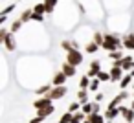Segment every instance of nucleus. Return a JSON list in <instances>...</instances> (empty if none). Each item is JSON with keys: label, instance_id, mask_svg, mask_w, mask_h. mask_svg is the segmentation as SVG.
<instances>
[{"label": "nucleus", "instance_id": "43", "mask_svg": "<svg viewBox=\"0 0 134 123\" xmlns=\"http://www.w3.org/2000/svg\"><path fill=\"white\" fill-rule=\"evenodd\" d=\"M132 88H134V83H132Z\"/></svg>", "mask_w": 134, "mask_h": 123}, {"label": "nucleus", "instance_id": "36", "mask_svg": "<svg viewBox=\"0 0 134 123\" xmlns=\"http://www.w3.org/2000/svg\"><path fill=\"white\" fill-rule=\"evenodd\" d=\"M42 121H44V118H42V116H39V114H37L33 119H30V123H42Z\"/></svg>", "mask_w": 134, "mask_h": 123}, {"label": "nucleus", "instance_id": "28", "mask_svg": "<svg viewBox=\"0 0 134 123\" xmlns=\"http://www.w3.org/2000/svg\"><path fill=\"white\" fill-rule=\"evenodd\" d=\"M15 6H17V2H13V4H9V6H6L2 11H0V17H8V15L15 9Z\"/></svg>", "mask_w": 134, "mask_h": 123}, {"label": "nucleus", "instance_id": "31", "mask_svg": "<svg viewBox=\"0 0 134 123\" xmlns=\"http://www.w3.org/2000/svg\"><path fill=\"white\" fill-rule=\"evenodd\" d=\"M81 110H83V112H85V114L88 116V114H92V112H94V105L86 101V103H83V107H81Z\"/></svg>", "mask_w": 134, "mask_h": 123}, {"label": "nucleus", "instance_id": "22", "mask_svg": "<svg viewBox=\"0 0 134 123\" xmlns=\"http://www.w3.org/2000/svg\"><path fill=\"white\" fill-rule=\"evenodd\" d=\"M52 86H53V85H42V86H39V88L35 90V94H37V96H46V94L52 90Z\"/></svg>", "mask_w": 134, "mask_h": 123}, {"label": "nucleus", "instance_id": "11", "mask_svg": "<svg viewBox=\"0 0 134 123\" xmlns=\"http://www.w3.org/2000/svg\"><path fill=\"white\" fill-rule=\"evenodd\" d=\"M121 68H123L125 72H130V70L134 68V59H132L130 55H125V57L121 59Z\"/></svg>", "mask_w": 134, "mask_h": 123}, {"label": "nucleus", "instance_id": "25", "mask_svg": "<svg viewBox=\"0 0 134 123\" xmlns=\"http://www.w3.org/2000/svg\"><path fill=\"white\" fill-rule=\"evenodd\" d=\"M72 119H74V112H64L63 116H61V119H59V123H72Z\"/></svg>", "mask_w": 134, "mask_h": 123}, {"label": "nucleus", "instance_id": "1", "mask_svg": "<svg viewBox=\"0 0 134 123\" xmlns=\"http://www.w3.org/2000/svg\"><path fill=\"white\" fill-rule=\"evenodd\" d=\"M101 48L107 50V52L121 50V48H123V41H121L116 33H107V35H105V41H103V44H101Z\"/></svg>", "mask_w": 134, "mask_h": 123}, {"label": "nucleus", "instance_id": "26", "mask_svg": "<svg viewBox=\"0 0 134 123\" xmlns=\"http://www.w3.org/2000/svg\"><path fill=\"white\" fill-rule=\"evenodd\" d=\"M33 11H35V13H42V15H46V4H44V0L33 6Z\"/></svg>", "mask_w": 134, "mask_h": 123}, {"label": "nucleus", "instance_id": "18", "mask_svg": "<svg viewBox=\"0 0 134 123\" xmlns=\"http://www.w3.org/2000/svg\"><path fill=\"white\" fill-rule=\"evenodd\" d=\"M121 116H123V119H125L127 123H132V121H134V108H132V107H129Z\"/></svg>", "mask_w": 134, "mask_h": 123}, {"label": "nucleus", "instance_id": "29", "mask_svg": "<svg viewBox=\"0 0 134 123\" xmlns=\"http://www.w3.org/2000/svg\"><path fill=\"white\" fill-rule=\"evenodd\" d=\"M92 41H94V42H97V44L101 46V44H103V41H105V35H103L101 31H94V37H92Z\"/></svg>", "mask_w": 134, "mask_h": 123}, {"label": "nucleus", "instance_id": "21", "mask_svg": "<svg viewBox=\"0 0 134 123\" xmlns=\"http://www.w3.org/2000/svg\"><path fill=\"white\" fill-rule=\"evenodd\" d=\"M88 92H90V90H86V88H81V90L77 92V101H81V103H86V101H88Z\"/></svg>", "mask_w": 134, "mask_h": 123}, {"label": "nucleus", "instance_id": "16", "mask_svg": "<svg viewBox=\"0 0 134 123\" xmlns=\"http://www.w3.org/2000/svg\"><path fill=\"white\" fill-rule=\"evenodd\" d=\"M61 48H63L64 52H70V50H74V48H79V44H77L75 41H63V42H61Z\"/></svg>", "mask_w": 134, "mask_h": 123}, {"label": "nucleus", "instance_id": "12", "mask_svg": "<svg viewBox=\"0 0 134 123\" xmlns=\"http://www.w3.org/2000/svg\"><path fill=\"white\" fill-rule=\"evenodd\" d=\"M121 114V110H119V107H116V108H107L105 110V118L108 119V121H112V119H116L118 116Z\"/></svg>", "mask_w": 134, "mask_h": 123}, {"label": "nucleus", "instance_id": "15", "mask_svg": "<svg viewBox=\"0 0 134 123\" xmlns=\"http://www.w3.org/2000/svg\"><path fill=\"white\" fill-rule=\"evenodd\" d=\"M53 110H55V107H53V105H48V107H44V108H39V110H37V114H39V116H42V118H48V116H52V114H53Z\"/></svg>", "mask_w": 134, "mask_h": 123}, {"label": "nucleus", "instance_id": "30", "mask_svg": "<svg viewBox=\"0 0 134 123\" xmlns=\"http://www.w3.org/2000/svg\"><path fill=\"white\" fill-rule=\"evenodd\" d=\"M97 79H99L101 83H107V81H110V72H103V70H99V74H97Z\"/></svg>", "mask_w": 134, "mask_h": 123}, {"label": "nucleus", "instance_id": "35", "mask_svg": "<svg viewBox=\"0 0 134 123\" xmlns=\"http://www.w3.org/2000/svg\"><path fill=\"white\" fill-rule=\"evenodd\" d=\"M9 33V30L8 28H0V42H4V39H6V35Z\"/></svg>", "mask_w": 134, "mask_h": 123}, {"label": "nucleus", "instance_id": "24", "mask_svg": "<svg viewBox=\"0 0 134 123\" xmlns=\"http://www.w3.org/2000/svg\"><path fill=\"white\" fill-rule=\"evenodd\" d=\"M90 81H92V77L83 75V77L79 79V88H90Z\"/></svg>", "mask_w": 134, "mask_h": 123}, {"label": "nucleus", "instance_id": "23", "mask_svg": "<svg viewBox=\"0 0 134 123\" xmlns=\"http://www.w3.org/2000/svg\"><path fill=\"white\" fill-rule=\"evenodd\" d=\"M22 24H24V22H22L20 19H17V20H13V22H11V26H9V31H13V33H17V31H19V30L22 28Z\"/></svg>", "mask_w": 134, "mask_h": 123}, {"label": "nucleus", "instance_id": "40", "mask_svg": "<svg viewBox=\"0 0 134 123\" xmlns=\"http://www.w3.org/2000/svg\"><path fill=\"white\" fill-rule=\"evenodd\" d=\"M130 107H132V108H134V97H132V103H130Z\"/></svg>", "mask_w": 134, "mask_h": 123}, {"label": "nucleus", "instance_id": "34", "mask_svg": "<svg viewBox=\"0 0 134 123\" xmlns=\"http://www.w3.org/2000/svg\"><path fill=\"white\" fill-rule=\"evenodd\" d=\"M31 20H35V22H44V15H42V13H35V11H33Z\"/></svg>", "mask_w": 134, "mask_h": 123}, {"label": "nucleus", "instance_id": "33", "mask_svg": "<svg viewBox=\"0 0 134 123\" xmlns=\"http://www.w3.org/2000/svg\"><path fill=\"white\" fill-rule=\"evenodd\" d=\"M81 107H83V103H81V101H77V103H70L68 110H70V112H77V110H81Z\"/></svg>", "mask_w": 134, "mask_h": 123}, {"label": "nucleus", "instance_id": "19", "mask_svg": "<svg viewBox=\"0 0 134 123\" xmlns=\"http://www.w3.org/2000/svg\"><path fill=\"white\" fill-rule=\"evenodd\" d=\"M31 15H33V8H30V9H24V11L20 13V20L26 24V22H30V20H31Z\"/></svg>", "mask_w": 134, "mask_h": 123}, {"label": "nucleus", "instance_id": "9", "mask_svg": "<svg viewBox=\"0 0 134 123\" xmlns=\"http://www.w3.org/2000/svg\"><path fill=\"white\" fill-rule=\"evenodd\" d=\"M52 101H53V99H52V97L46 94V96H41V97H39V99L33 103V107H35V110H39V108H44V107L52 105Z\"/></svg>", "mask_w": 134, "mask_h": 123}, {"label": "nucleus", "instance_id": "13", "mask_svg": "<svg viewBox=\"0 0 134 123\" xmlns=\"http://www.w3.org/2000/svg\"><path fill=\"white\" fill-rule=\"evenodd\" d=\"M86 118H88L90 123H105V119H107V118H105L103 114H99V112H92V114H88Z\"/></svg>", "mask_w": 134, "mask_h": 123}, {"label": "nucleus", "instance_id": "38", "mask_svg": "<svg viewBox=\"0 0 134 123\" xmlns=\"http://www.w3.org/2000/svg\"><path fill=\"white\" fill-rule=\"evenodd\" d=\"M44 2H46L48 6H53V8H55V6H57V2H59V0H44Z\"/></svg>", "mask_w": 134, "mask_h": 123}, {"label": "nucleus", "instance_id": "10", "mask_svg": "<svg viewBox=\"0 0 134 123\" xmlns=\"http://www.w3.org/2000/svg\"><path fill=\"white\" fill-rule=\"evenodd\" d=\"M61 70L68 75V77H74L75 74H77V66H74V64H70L68 61H64L63 63V66H61Z\"/></svg>", "mask_w": 134, "mask_h": 123}, {"label": "nucleus", "instance_id": "17", "mask_svg": "<svg viewBox=\"0 0 134 123\" xmlns=\"http://www.w3.org/2000/svg\"><path fill=\"white\" fill-rule=\"evenodd\" d=\"M130 83H132V75H130V72H129L127 75H123V77H121V81H119V88H121V90H125Z\"/></svg>", "mask_w": 134, "mask_h": 123}, {"label": "nucleus", "instance_id": "32", "mask_svg": "<svg viewBox=\"0 0 134 123\" xmlns=\"http://www.w3.org/2000/svg\"><path fill=\"white\" fill-rule=\"evenodd\" d=\"M99 79L97 77H92V81H90V92H96V90H99Z\"/></svg>", "mask_w": 134, "mask_h": 123}, {"label": "nucleus", "instance_id": "5", "mask_svg": "<svg viewBox=\"0 0 134 123\" xmlns=\"http://www.w3.org/2000/svg\"><path fill=\"white\" fill-rule=\"evenodd\" d=\"M125 99H129V92H127V88H125L123 92H119V96H116V97L107 105V108H116V107H119Z\"/></svg>", "mask_w": 134, "mask_h": 123}, {"label": "nucleus", "instance_id": "37", "mask_svg": "<svg viewBox=\"0 0 134 123\" xmlns=\"http://www.w3.org/2000/svg\"><path fill=\"white\" fill-rule=\"evenodd\" d=\"M103 97H105V94H103V92H97V94H96V101H99V103H101V101H103Z\"/></svg>", "mask_w": 134, "mask_h": 123}, {"label": "nucleus", "instance_id": "20", "mask_svg": "<svg viewBox=\"0 0 134 123\" xmlns=\"http://www.w3.org/2000/svg\"><path fill=\"white\" fill-rule=\"evenodd\" d=\"M99 48H101V46H99L97 42H94V41H90V42H88V44L85 46V50H86V53H96V52H97Z\"/></svg>", "mask_w": 134, "mask_h": 123}, {"label": "nucleus", "instance_id": "39", "mask_svg": "<svg viewBox=\"0 0 134 123\" xmlns=\"http://www.w3.org/2000/svg\"><path fill=\"white\" fill-rule=\"evenodd\" d=\"M130 75H132V77H134V68H132V70H130Z\"/></svg>", "mask_w": 134, "mask_h": 123}, {"label": "nucleus", "instance_id": "14", "mask_svg": "<svg viewBox=\"0 0 134 123\" xmlns=\"http://www.w3.org/2000/svg\"><path fill=\"white\" fill-rule=\"evenodd\" d=\"M123 48L134 50V33H127V35L123 37Z\"/></svg>", "mask_w": 134, "mask_h": 123}, {"label": "nucleus", "instance_id": "2", "mask_svg": "<svg viewBox=\"0 0 134 123\" xmlns=\"http://www.w3.org/2000/svg\"><path fill=\"white\" fill-rule=\"evenodd\" d=\"M66 61L70 64H74V66H79L83 63V53L79 52V48H74V50L66 52Z\"/></svg>", "mask_w": 134, "mask_h": 123}, {"label": "nucleus", "instance_id": "41", "mask_svg": "<svg viewBox=\"0 0 134 123\" xmlns=\"http://www.w3.org/2000/svg\"><path fill=\"white\" fill-rule=\"evenodd\" d=\"M83 123H90V121H88V118H86V119H85V121H83Z\"/></svg>", "mask_w": 134, "mask_h": 123}, {"label": "nucleus", "instance_id": "3", "mask_svg": "<svg viewBox=\"0 0 134 123\" xmlns=\"http://www.w3.org/2000/svg\"><path fill=\"white\" fill-rule=\"evenodd\" d=\"M68 94V88L64 86V85H59V86H52V90L48 92V96L53 99V101H57V99H63L64 96Z\"/></svg>", "mask_w": 134, "mask_h": 123}, {"label": "nucleus", "instance_id": "4", "mask_svg": "<svg viewBox=\"0 0 134 123\" xmlns=\"http://www.w3.org/2000/svg\"><path fill=\"white\" fill-rule=\"evenodd\" d=\"M4 48H6V52H15L17 50V41H15V33L13 31H9L8 35H6V39H4Z\"/></svg>", "mask_w": 134, "mask_h": 123}, {"label": "nucleus", "instance_id": "27", "mask_svg": "<svg viewBox=\"0 0 134 123\" xmlns=\"http://www.w3.org/2000/svg\"><path fill=\"white\" fill-rule=\"evenodd\" d=\"M125 55L121 53V50H114V52H108V59L112 61H118V59H123Z\"/></svg>", "mask_w": 134, "mask_h": 123}, {"label": "nucleus", "instance_id": "8", "mask_svg": "<svg viewBox=\"0 0 134 123\" xmlns=\"http://www.w3.org/2000/svg\"><path fill=\"white\" fill-rule=\"evenodd\" d=\"M66 79H68V75L63 72V70H59V72H55L53 74V79H52V85L53 86H59V85H64L66 83Z\"/></svg>", "mask_w": 134, "mask_h": 123}, {"label": "nucleus", "instance_id": "6", "mask_svg": "<svg viewBox=\"0 0 134 123\" xmlns=\"http://www.w3.org/2000/svg\"><path fill=\"white\" fill-rule=\"evenodd\" d=\"M99 70H101V61H99V59H96V61H90V66H88V72H86V75H88V77H97Z\"/></svg>", "mask_w": 134, "mask_h": 123}, {"label": "nucleus", "instance_id": "42", "mask_svg": "<svg viewBox=\"0 0 134 123\" xmlns=\"http://www.w3.org/2000/svg\"><path fill=\"white\" fill-rule=\"evenodd\" d=\"M132 97H134V88H132Z\"/></svg>", "mask_w": 134, "mask_h": 123}, {"label": "nucleus", "instance_id": "7", "mask_svg": "<svg viewBox=\"0 0 134 123\" xmlns=\"http://www.w3.org/2000/svg\"><path fill=\"white\" fill-rule=\"evenodd\" d=\"M123 72H125V70H123L121 66H112V68H110V81H112V83H119L121 77L125 75Z\"/></svg>", "mask_w": 134, "mask_h": 123}]
</instances>
